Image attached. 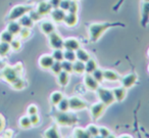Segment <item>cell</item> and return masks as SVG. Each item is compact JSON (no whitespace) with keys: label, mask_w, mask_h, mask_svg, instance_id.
Listing matches in <instances>:
<instances>
[{"label":"cell","mask_w":149,"mask_h":138,"mask_svg":"<svg viewBox=\"0 0 149 138\" xmlns=\"http://www.w3.org/2000/svg\"><path fill=\"white\" fill-rule=\"evenodd\" d=\"M124 27L125 25L120 23H111V22H105V23H92L89 25L88 28V33H89V40L92 43L97 42L100 38L103 36V34L105 33L107 30H109L110 28L113 27Z\"/></svg>","instance_id":"6da1fadb"},{"label":"cell","mask_w":149,"mask_h":138,"mask_svg":"<svg viewBox=\"0 0 149 138\" xmlns=\"http://www.w3.org/2000/svg\"><path fill=\"white\" fill-rule=\"evenodd\" d=\"M53 118L59 126H74L78 123V118L72 113L68 111H56L53 113Z\"/></svg>","instance_id":"7a4b0ae2"},{"label":"cell","mask_w":149,"mask_h":138,"mask_svg":"<svg viewBox=\"0 0 149 138\" xmlns=\"http://www.w3.org/2000/svg\"><path fill=\"white\" fill-rule=\"evenodd\" d=\"M22 71H23V67L22 64H17L15 67H5L2 70V77L6 82L13 83L17 78H19Z\"/></svg>","instance_id":"3957f363"},{"label":"cell","mask_w":149,"mask_h":138,"mask_svg":"<svg viewBox=\"0 0 149 138\" xmlns=\"http://www.w3.org/2000/svg\"><path fill=\"white\" fill-rule=\"evenodd\" d=\"M96 92H97V97H98V99H99V101L104 103L106 106L111 105L112 103L116 102L113 92H112V90H110V89L99 87V88L96 90Z\"/></svg>","instance_id":"277c9868"},{"label":"cell","mask_w":149,"mask_h":138,"mask_svg":"<svg viewBox=\"0 0 149 138\" xmlns=\"http://www.w3.org/2000/svg\"><path fill=\"white\" fill-rule=\"evenodd\" d=\"M32 9H33V7L30 6V5H17V6H15L10 11L7 19L9 21H17V20H19L23 15L29 13Z\"/></svg>","instance_id":"5b68a950"},{"label":"cell","mask_w":149,"mask_h":138,"mask_svg":"<svg viewBox=\"0 0 149 138\" xmlns=\"http://www.w3.org/2000/svg\"><path fill=\"white\" fill-rule=\"evenodd\" d=\"M105 109H106V105L104 103H102L101 101L91 105L90 106V115H91L92 120H94V121L99 120L103 116Z\"/></svg>","instance_id":"8992f818"},{"label":"cell","mask_w":149,"mask_h":138,"mask_svg":"<svg viewBox=\"0 0 149 138\" xmlns=\"http://www.w3.org/2000/svg\"><path fill=\"white\" fill-rule=\"evenodd\" d=\"M68 102H70V109L74 111H83V109H87V103L85 100L79 96H72L68 98Z\"/></svg>","instance_id":"52a82bcc"},{"label":"cell","mask_w":149,"mask_h":138,"mask_svg":"<svg viewBox=\"0 0 149 138\" xmlns=\"http://www.w3.org/2000/svg\"><path fill=\"white\" fill-rule=\"evenodd\" d=\"M48 42H49V46L52 49H62L63 48L64 40L56 32H53L50 35H48Z\"/></svg>","instance_id":"ba28073f"},{"label":"cell","mask_w":149,"mask_h":138,"mask_svg":"<svg viewBox=\"0 0 149 138\" xmlns=\"http://www.w3.org/2000/svg\"><path fill=\"white\" fill-rule=\"evenodd\" d=\"M137 81H138V76H137V74H135V73L127 74V75H125V76L120 77V85H122L123 87H125L126 89H129V88H131V87H133L137 83Z\"/></svg>","instance_id":"9c48e42d"},{"label":"cell","mask_w":149,"mask_h":138,"mask_svg":"<svg viewBox=\"0 0 149 138\" xmlns=\"http://www.w3.org/2000/svg\"><path fill=\"white\" fill-rule=\"evenodd\" d=\"M84 84L90 91H96L99 88L100 83H98L91 74H86L84 77Z\"/></svg>","instance_id":"30bf717a"},{"label":"cell","mask_w":149,"mask_h":138,"mask_svg":"<svg viewBox=\"0 0 149 138\" xmlns=\"http://www.w3.org/2000/svg\"><path fill=\"white\" fill-rule=\"evenodd\" d=\"M80 47H81V44H80L79 40L76 39V38H74V37L68 38V39H65L63 42L64 49L74 50V51H76V50H78Z\"/></svg>","instance_id":"8fae6325"},{"label":"cell","mask_w":149,"mask_h":138,"mask_svg":"<svg viewBox=\"0 0 149 138\" xmlns=\"http://www.w3.org/2000/svg\"><path fill=\"white\" fill-rule=\"evenodd\" d=\"M55 62L54 58L52 57V55H49V54H44L41 57L39 58V66L41 69H44V70H49L51 68V66L53 64V62Z\"/></svg>","instance_id":"7c38bea8"},{"label":"cell","mask_w":149,"mask_h":138,"mask_svg":"<svg viewBox=\"0 0 149 138\" xmlns=\"http://www.w3.org/2000/svg\"><path fill=\"white\" fill-rule=\"evenodd\" d=\"M66 11H62L61 8L57 7V8H52L50 15L52 18V21L55 22V23H63L64 17H65Z\"/></svg>","instance_id":"4fadbf2b"},{"label":"cell","mask_w":149,"mask_h":138,"mask_svg":"<svg viewBox=\"0 0 149 138\" xmlns=\"http://www.w3.org/2000/svg\"><path fill=\"white\" fill-rule=\"evenodd\" d=\"M149 22V2H142L141 5V25L146 26Z\"/></svg>","instance_id":"5bb4252c"},{"label":"cell","mask_w":149,"mask_h":138,"mask_svg":"<svg viewBox=\"0 0 149 138\" xmlns=\"http://www.w3.org/2000/svg\"><path fill=\"white\" fill-rule=\"evenodd\" d=\"M36 11H37L38 13L42 15V17H44V15H49V13H51L52 6H51V4L49 3V1H48V2H47V1H40Z\"/></svg>","instance_id":"9a60e30c"},{"label":"cell","mask_w":149,"mask_h":138,"mask_svg":"<svg viewBox=\"0 0 149 138\" xmlns=\"http://www.w3.org/2000/svg\"><path fill=\"white\" fill-rule=\"evenodd\" d=\"M78 13H72L68 11V13H65V17H64L63 23L65 24L68 27H74V26L78 24Z\"/></svg>","instance_id":"2e32d148"},{"label":"cell","mask_w":149,"mask_h":138,"mask_svg":"<svg viewBox=\"0 0 149 138\" xmlns=\"http://www.w3.org/2000/svg\"><path fill=\"white\" fill-rule=\"evenodd\" d=\"M103 76H104V80L108 81V82H116V81H120V77H122L120 74L114 72L113 70H103Z\"/></svg>","instance_id":"e0dca14e"},{"label":"cell","mask_w":149,"mask_h":138,"mask_svg":"<svg viewBox=\"0 0 149 138\" xmlns=\"http://www.w3.org/2000/svg\"><path fill=\"white\" fill-rule=\"evenodd\" d=\"M112 92H113V95H114V99H116V101H118V102H122L127 96V89L123 86L114 88L113 90H112Z\"/></svg>","instance_id":"ac0fdd59"},{"label":"cell","mask_w":149,"mask_h":138,"mask_svg":"<svg viewBox=\"0 0 149 138\" xmlns=\"http://www.w3.org/2000/svg\"><path fill=\"white\" fill-rule=\"evenodd\" d=\"M40 29H41L42 33H44L45 35H50L51 33L55 32V26H54L53 23L49 21H45L42 22L41 25H40Z\"/></svg>","instance_id":"d6986e66"},{"label":"cell","mask_w":149,"mask_h":138,"mask_svg":"<svg viewBox=\"0 0 149 138\" xmlns=\"http://www.w3.org/2000/svg\"><path fill=\"white\" fill-rule=\"evenodd\" d=\"M70 82V74L64 71H61L59 74L57 75V83L61 87H65Z\"/></svg>","instance_id":"ffe728a7"},{"label":"cell","mask_w":149,"mask_h":138,"mask_svg":"<svg viewBox=\"0 0 149 138\" xmlns=\"http://www.w3.org/2000/svg\"><path fill=\"white\" fill-rule=\"evenodd\" d=\"M72 72L78 75H81L85 73V62H81L79 60H76L72 62Z\"/></svg>","instance_id":"44dd1931"},{"label":"cell","mask_w":149,"mask_h":138,"mask_svg":"<svg viewBox=\"0 0 149 138\" xmlns=\"http://www.w3.org/2000/svg\"><path fill=\"white\" fill-rule=\"evenodd\" d=\"M22 29V26L19 25V22H15V21H11L10 23L7 25V31H9L13 36L15 35H19V31Z\"/></svg>","instance_id":"7402d4cb"},{"label":"cell","mask_w":149,"mask_h":138,"mask_svg":"<svg viewBox=\"0 0 149 138\" xmlns=\"http://www.w3.org/2000/svg\"><path fill=\"white\" fill-rule=\"evenodd\" d=\"M98 68L97 62H96L95 60L90 57L87 62H85V73L86 74H92L96 69Z\"/></svg>","instance_id":"603a6c76"},{"label":"cell","mask_w":149,"mask_h":138,"mask_svg":"<svg viewBox=\"0 0 149 138\" xmlns=\"http://www.w3.org/2000/svg\"><path fill=\"white\" fill-rule=\"evenodd\" d=\"M19 23L22 27H25V28H30L31 29L32 27L34 26V21L30 18L29 15H23L22 18L19 19Z\"/></svg>","instance_id":"cb8c5ba5"},{"label":"cell","mask_w":149,"mask_h":138,"mask_svg":"<svg viewBox=\"0 0 149 138\" xmlns=\"http://www.w3.org/2000/svg\"><path fill=\"white\" fill-rule=\"evenodd\" d=\"M44 137L45 138H59L60 135L58 133V130L56 126H51L45 132H44Z\"/></svg>","instance_id":"d4e9b609"},{"label":"cell","mask_w":149,"mask_h":138,"mask_svg":"<svg viewBox=\"0 0 149 138\" xmlns=\"http://www.w3.org/2000/svg\"><path fill=\"white\" fill-rule=\"evenodd\" d=\"M76 56H77V60H81V62H86L90 58L89 52L85 49H82L81 47L78 50H76Z\"/></svg>","instance_id":"484cf974"},{"label":"cell","mask_w":149,"mask_h":138,"mask_svg":"<svg viewBox=\"0 0 149 138\" xmlns=\"http://www.w3.org/2000/svg\"><path fill=\"white\" fill-rule=\"evenodd\" d=\"M72 135H74V137H77V138H89L90 137L87 130L83 129V128H81V127L74 128V131H72Z\"/></svg>","instance_id":"4316f807"},{"label":"cell","mask_w":149,"mask_h":138,"mask_svg":"<svg viewBox=\"0 0 149 138\" xmlns=\"http://www.w3.org/2000/svg\"><path fill=\"white\" fill-rule=\"evenodd\" d=\"M63 98V94L60 91H53V92L50 94V102L53 105H57V103L59 102L61 99Z\"/></svg>","instance_id":"83f0119b"},{"label":"cell","mask_w":149,"mask_h":138,"mask_svg":"<svg viewBox=\"0 0 149 138\" xmlns=\"http://www.w3.org/2000/svg\"><path fill=\"white\" fill-rule=\"evenodd\" d=\"M87 132L89 133L90 137H97L99 135V127L95 124H89L86 128Z\"/></svg>","instance_id":"f1b7e54d"},{"label":"cell","mask_w":149,"mask_h":138,"mask_svg":"<svg viewBox=\"0 0 149 138\" xmlns=\"http://www.w3.org/2000/svg\"><path fill=\"white\" fill-rule=\"evenodd\" d=\"M57 109L59 111H68L70 109V102H68V98H62L59 102L57 103Z\"/></svg>","instance_id":"f546056e"},{"label":"cell","mask_w":149,"mask_h":138,"mask_svg":"<svg viewBox=\"0 0 149 138\" xmlns=\"http://www.w3.org/2000/svg\"><path fill=\"white\" fill-rule=\"evenodd\" d=\"M19 126L23 129H30L32 127L31 120H30V116H24L19 119Z\"/></svg>","instance_id":"4dcf8cb0"},{"label":"cell","mask_w":149,"mask_h":138,"mask_svg":"<svg viewBox=\"0 0 149 138\" xmlns=\"http://www.w3.org/2000/svg\"><path fill=\"white\" fill-rule=\"evenodd\" d=\"M13 39H15V38H13V35L9 31H7V30H5V31H3L2 33L0 34V41L6 42V43H10Z\"/></svg>","instance_id":"1f68e13d"},{"label":"cell","mask_w":149,"mask_h":138,"mask_svg":"<svg viewBox=\"0 0 149 138\" xmlns=\"http://www.w3.org/2000/svg\"><path fill=\"white\" fill-rule=\"evenodd\" d=\"M63 56H64V60H68V62H74V60H77V56H76V51H74V50L65 49L63 51Z\"/></svg>","instance_id":"d6a6232c"},{"label":"cell","mask_w":149,"mask_h":138,"mask_svg":"<svg viewBox=\"0 0 149 138\" xmlns=\"http://www.w3.org/2000/svg\"><path fill=\"white\" fill-rule=\"evenodd\" d=\"M92 76L93 78L97 81L98 83H102L104 81V76H103V70H100V69H96L93 73H92Z\"/></svg>","instance_id":"836d02e7"},{"label":"cell","mask_w":149,"mask_h":138,"mask_svg":"<svg viewBox=\"0 0 149 138\" xmlns=\"http://www.w3.org/2000/svg\"><path fill=\"white\" fill-rule=\"evenodd\" d=\"M10 44L6 43V42H0V56H4L6 55L7 53L10 50Z\"/></svg>","instance_id":"e575fe53"},{"label":"cell","mask_w":149,"mask_h":138,"mask_svg":"<svg viewBox=\"0 0 149 138\" xmlns=\"http://www.w3.org/2000/svg\"><path fill=\"white\" fill-rule=\"evenodd\" d=\"M52 72V74H54L55 76H57L60 72L62 71V67H61V62H54L53 64L51 66V68L49 69Z\"/></svg>","instance_id":"d590c367"},{"label":"cell","mask_w":149,"mask_h":138,"mask_svg":"<svg viewBox=\"0 0 149 138\" xmlns=\"http://www.w3.org/2000/svg\"><path fill=\"white\" fill-rule=\"evenodd\" d=\"M25 85H26L25 81L22 78H17L15 82L11 83V86H13V88L15 89V90H22V89L25 88Z\"/></svg>","instance_id":"8d00e7d4"},{"label":"cell","mask_w":149,"mask_h":138,"mask_svg":"<svg viewBox=\"0 0 149 138\" xmlns=\"http://www.w3.org/2000/svg\"><path fill=\"white\" fill-rule=\"evenodd\" d=\"M51 55L54 58V60H56V62H62L64 60L62 49H53V52H52Z\"/></svg>","instance_id":"74e56055"},{"label":"cell","mask_w":149,"mask_h":138,"mask_svg":"<svg viewBox=\"0 0 149 138\" xmlns=\"http://www.w3.org/2000/svg\"><path fill=\"white\" fill-rule=\"evenodd\" d=\"M61 67H62V71H64V72L68 73V74L72 73V62L63 60L61 62Z\"/></svg>","instance_id":"f35d334b"},{"label":"cell","mask_w":149,"mask_h":138,"mask_svg":"<svg viewBox=\"0 0 149 138\" xmlns=\"http://www.w3.org/2000/svg\"><path fill=\"white\" fill-rule=\"evenodd\" d=\"M19 35L21 36L22 39H28V38L31 36V30H30V28L22 27V29H21V31H19Z\"/></svg>","instance_id":"ab89813d"},{"label":"cell","mask_w":149,"mask_h":138,"mask_svg":"<svg viewBox=\"0 0 149 138\" xmlns=\"http://www.w3.org/2000/svg\"><path fill=\"white\" fill-rule=\"evenodd\" d=\"M9 44H10V48L13 50H15V51L19 50V49H21V47H22V42L19 41V39H13Z\"/></svg>","instance_id":"60d3db41"},{"label":"cell","mask_w":149,"mask_h":138,"mask_svg":"<svg viewBox=\"0 0 149 138\" xmlns=\"http://www.w3.org/2000/svg\"><path fill=\"white\" fill-rule=\"evenodd\" d=\"M111 135V133H110L109 129H107L106 127H104V126H101V127H99V135L98 136H101V137H109V136Z\"/></svg>","instance_id":"b9f144b4"},{"label":"cell","mask_w":149,"mask_h":138,"mask_svg":"<svg viewBox=\"0 0 149 138\" xmlns=\"http://www.w3.org/2000/svg\"><path fill=\"white\" fill-rule=\"evenodd\" d=\"M68 11L72 13H78L79 11V4H78V1L76 0H72V2H70V6L68 8Z\"/></svg>","instance_id":"7bdbcfd3"},{"label":"cell","mask_w":149,"mask_h":138,"mask_svg":"<svg viewBox=\"0 0 149 138\" xmlns=\"http://www.w3.org/2000/svg\"><path fill=\"white\" fill-rule=\"evenodd\" d=\"M29 15L34 22H38V21H40V20L42 19V15H40L37 11H33V9H32V11L29 13Z\"/></svg>","instance_id":"ee69618b"},{"label":"cell","mask_w":149,"mask_h":138,"mask_svg":"<svg viewBox=\"0 0 149 138\" xmlns=\"http://www.w3.org/2000/svg\"><path fill=\"white\" fill-rule=\"evenodd\" d=\"M70 2H72V0H61V2L59 4V8H61L64 11H68V8L70 6Z\"/></svg>","instance_id":"f6af8a7d"},{"label":"cell","mask_w":149,"mask_h":138,"mask_svg":"<svg viewBox=\"0 0 149 138\" xmlns=\"http://www.w3.org/2000/svg\"><path fill=\"white\" fill-rule=\"evenodd\" d=\"M27 113H28V115H29V116L35 115V113H38V107H37V105H35V104L29 105V106H28V109H27Z\"/></svg>","instance_id":"bcb514c9"},{"label":"cell","mask_w":149,"mask_h":138,"mask_svg":"<svg viewBox=\"0 0 149 138\" xmlns=\"http://www.w3.org/2000/svg\"><path fill=\"white\" fill-rule=\"evenodd\" d=\"M30 120H31L32 126H36L40 123V117L38 116V113H35V115H31L30 116Z\"/></svg>","instance_id":"7dc6e473"},{"label":"cell","mask_w":149,"mask_h":138,"mask_svg":"<svg viewBox=\"0 0 149 138\" xmlns=\"http://www.w3.org/2000/svg\"><path fill=\"white\" fill-rule=\"evenodd\" d=\"M60 2H61V0H49V3L51 4L52 8H57V7H59Z\"/></svg>","instance_id":"c3c4849f"},{"label":"cell","mask_w":149,"mask_h":138,"mask_svg":"<svg viewBox=\"0 0 149 138\" xmlns=\"http://www.w3.org/2000/svg\"><path fill=\"white\" fill-rule=\"evenodd\" d=\"M4 125H5L4 118H3L2 116L0 115V132H2L3 128H4Z\"/></svg>","instance_id":"681fc988"},{"label":"cell","mask_w":149,"mask_h":138,"mask_svg":"<svg viewBox=\"0 0 149 138\" xmlns=\"http://www.w3.org/2000/svg\"><path fill=\"white\" fill-rule=\"evenodd\" d=\"M5 135H6V137H11V136H13V131H11V130H7Z\"/></svg>","instance_id":"f907efd6"},{"label":"cell","mask_w":149,"mask_h":138,"mask_svg":"<svg viewBox=\"0 0 149 138\" xmlns=\"http://www.w3.org/2000/svg\"><path fill=\"white\" fill-rule=\"evenodd\" d=\"M120 137H131V135H125L124 134V135H120Z\"/></svg>","instance_id":"816d5d0a"},{"label":"cell","mask_w":149,"mask_h":138,"mask_svg":"<svg viewBox=\"0 0 149 138\" xmlns=\"http://www.w3.org/2000/svg\"><path fill=\"white\" fill-rule=\"evenodd\" d=\"M142 1H144V2H149V0H142Z\"/></svg>","instance_id":"f5cc1de1"},{"label":"cell","mask_w":149,"mask_h":138,"mask_svg":"<svg viewBox=\"0 0 149 138\" xmlns=\"http://www.w3.org/2000/svg\"><path fill=\"white\" fill-rule=\"evenodd\" d=\"M148 56H149V49H148Z\"/></svg>","instance_id":"db71d44e"},{"label":"cell","mask_w":149,"mask_h":138,"mask_svg":"<svg viewBox=\"0 0 149 138\" xmlns=\"http://www.w3.org/2000/svg\"><path fill=\"white\" fill-rule=\"evenodd\" d=\"M148 72H149V66H148Z\"/></svg>","instance_id":"11a10c76"},{"label":"cell","mask_w":149,"mask_h":138,"mask_svg":"<svg viewBox=\"0 0 149 138\" xmlns=\"http://www.w3.org/2000/svg\"><path fill=\"white\" fill-rule=\"evenodd\" d=\"M76 1H78V0H76Z\"/></svg>","instance_id":"9f6ffc18"}]
</instances>
